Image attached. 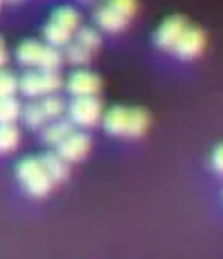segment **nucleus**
<instances>
[{
	"label": "nucleus",
	"mask_w": 223,
	"mask_h": 259,
	"mask_svg": "<svg viewBox=\"0 0 223 259\" xmlns=\"http://www.w3.org/2000/svg\"><path fill=\"white\" fill-rule=\"evenodd\" d=\"M103 129L118 138H140L149 129V112L142 107L116 105L103 114Z\"/></svg>",
	"instance_id": "obj_1"
},
{
	"label": "nucleus",
	"mask_w": 223,
	"mask_h": 259,
	"mask_svg": "<svg viewBox=\"0 0 223 259\" xmlns=\"http://www.w3.org/2000/svg\"><path fill=\"white\" fill-rule=\"evenodd\" d=\"M17 60L24 67L56 73L60 69L64 56L58 49L51 48L48 44H40L36 40H24L17 48Z\"/></svg>",
	"instance_id": "obj_2"
},
{
	"label": "nucleus",
	"mask_w": 223,
	"mask_h": 259,
	"mask_svg": "<svg viewBox=\"0 0 223 259\" xmlns=\"http://www.w3.org/2000/svg\"><path fill=\"white\" fill-rule=\"evenodd\" d=\"M17 178L22 189L33 198L48 196L51 192L53 185H55V182L46 172L40 158H24L17 165Z\"/></svg>",
	"instance_id": "obj_3"
},
{
	"label": "nucleus",
	"mask_w": 223,
	"mask_h": 259,
	"mask_svg": "<svg viewBox=\"0 0 223 259\" xmlns=\"http://www.w3.org/2000/svg\"><path fill=\"white\" fill-rule=\"evenodd\" d=\"M60 87V74L49 73V71H31L18 80V89L27 98H44V96L55 95Z\"/></svg>",
	"instance_id": "obj_4"
},
{
	"label": "nucleus",
	"mask_w": 223,
	"mask_h": 259,
	"mask_svg": "<svg viewBox=\"0 0 223 259\" xmlns=\"http://www.w3.org/2000/svg\"><path fill=\"white\" fill-rule=\"evenodd\" d=\"M103 114V105L96 96H87V98H75L73 104L69 105V121L73 125L95 127Z\"/></svg>",
	"instance_id": "obj_5"
},
{
	"label": "nucleus",
	"mask_w": 223,
	"mask_h": 259,
	"mask_svg": "<svg viewBox=\"0 0 223 259\" xmlns=\"http://www.w3.org/2000/svg\"><path fill=\"white\" fill-rule=\"evenodd\" d=\"M205 44V33L200 27L187 26L183 33H181V36L178 38V42L172 46V49L169 53H172L180 60H194V58H198L203 53Z\"/></svg>",
	"instance_id": "obj_6"
},
{
	"label": "nucleus",
	"mask_w": 223,
	"mask_h": 259,
	"mask_svg": "<svg viewBox=\"0 0 223 259\" xmlns=\"http://www.w3.org/2000/svg\"><path fill=\"white\" fill-rule=\"evenodd\" d=\"M187 26H189L187 18L181 17V15H171V17H167L160 24L155 33L156 48L163 49V51H171L172 46L178 42V38L181 36V33H183Z\"/></svg>",
	"instance_id": "obj_7"
},
{
	"label": "nucleus",
	"mask_w": 223,
	"mask_h": 259,
	"mask_svg": "<svg viewBox=\"0 0 223 259\" xmlns=\"http://www.w3.org/2000/svg\"><path fill=\"white\" fill-rule=\"evenodd\" d=\"M89 149H91L89 136L86 133L73 131L60 145H56V154L60 156L64 161H67V163H77V161L86 158Z\"/></svg>",
	"instance_id": "obj_8"
},
{
	"label": "nucleus",
	"mask_w": 223,
	"mask_h": 259,
	"mask_svg": "<svg viewBox=\"0 0 223 259\" xmlns=\"http://www.w3.org/2000/svg\"><path fill=\"white\" fill-rule=\"evenodd\" d=\"M102 89V80L91 71H75L67 80V91L75 98H87L96 96Z\"/></svg>",
	"instance_id": "obj_9"
},
{
	"label": "nucleus",
	"mask_w": 223,
	"mask_h": 259,
	"mask_svg": "<svg viewBox=\"0 0 223 259\" xmlns=\"http://www.w3.org/2000/svg\"><path fill=\"white\" fill-rule=\"evenodd\" d=\"M95 22L96 26L105 33H120L127 27L129 18L115 11L113 8H109V6H102V8L96 9Z\"/></svg>",
	"instance_id": "obj_10"
},
{
	"label": "nucleus",
	"mask_w": 223,
	"mask_h": 259,
	"mask_svg": "<svg viewBox=\"0 0 223 259\" xmlns=\"http://www.w3.org/2000/svg\"><path fill=\"white\" fill-rule=\"evenodd\" d=\"M73 133V123L69 120H53L49 123L44 125V131H42V140L48 145H60L65 138H67L69 134Z\"/></svg>",
	"instance_id": "obj_11"
},
{
	"label": "nucleus",
	"mask_w": 223,
	"mask_h": 259,
	"mask_svg": "<svg viewBox=\"0 0 223 259\" xmlns=\"http://www.w3.org/2000/svg\"><path fill=\"white\" fill-rule=\"evenodd\" d=\"M40 161H42L46 172L49 174V178H51L55 183L64 182L65 178L69 176V163L62 160L56 152H46V154L40 158Z\"/></svg>",
	"instance_id": "obj_12"
},
{
	"label": "nucleus",
	"mask_w": 223,
	"mask_h": 259,
	"mask_svg": "<svg viewBox=\"0 0 223 259\" xmlns=\"http://www.w3.org/2000/svg\"><path fill=\"white\" fill-rule=\"evenodd\" d=\"M44 40L48 42V46H51V48H65L69 42H71V38H73V31L65 29V27L58 26V24H55V22H48L46 26H44Z\"/></svg>",
	"instance_id": "obj_13"
},
{
	"label": "nucleus",
	"mask_w": 223,
	"mask_h": 259,
	"mask_svg": "<svg viewBox=\"0 0 223 259\" xmlns=\"http://www.w3.org/2000/svg\"><path fill=\"white\" fill-rule=\"evenodd\" d=\"M80 13H78L75 8H69V6H62V8H56L51 15V20L58 26L65 27L69 31H77L80 27Z\"/></svg>",
	"instance_id": "obj_14"
},
{
	"label": "nucleus",
	"mask_w": 223,
	"mask_h": 259,
	"mask_svg": "<svg viewBox=\"0 0 223 259\" xmlns=\"http://www.w3.org/2000/svg\"><path fill=\"white\" fill-rule=\"evenodd\" d=\"M22 107L18 100L13 98H0V125H13L20 118Z\"/></svg>",
	"instance_id": "obj_15"
},
{
	"label": "nucleus",
	"mask_w": 223,
	"mask_h": 259,
	"mask_svg": "<svg viewBox=\"0 0 223 259\" xmlns=\"http://www.w3.org/2000/svg\"><path fill=\"white\" fill-rule=\"evenodd\" d=\"M39 104H40V107H42L44 116H46V120L48 121L62 118V114H64V111H65L64 100H62L60 96H55V95L44 96Z\"/></svg>",
	"instance_id": "obj_16"
},
{
	"label": "nucleus",
	"mask_w": 223,
	"mask_h": 259,
	"mask_svg": "<svg viewBox=\"0 0 223 259\" xmlns=\"http://www.w3.org/2000/svg\"><path fill=\"white\" fill-rule=\"evenodd\" d=\"M20 142V133L13 125H0V154H8L15 151Z\"/></svg>",
	"instance_id": "obj_17"
},
{
	"label": "nucleus",
	"mask_w": 223,
	"mask_h": 259,
	"mask_svg": "<svg viewBox=\"0 0 223 259\" xmlns=\"http://www.w3.org/2000/svg\"><path fill=\"white\" fill-rule=\"evenodd\" d=\"M77 44H80L82 48H86L87 51L95 53L102 46V38H100V33L95 27H80L77 31Z\"/></svg>",
	"instance_id": "obj_18"
},
{
	"label": "nucleus",
	"mask_w": 223,
	"mask_h": 259,
	"mask_svg": "<svg viewBox=\"0 0 223 259\" xmlns=\"http://www.w3.org/2000/svg\"><path fill=\"white\" fill-rule=\"evenodd\" d=\"M20 116H24V121H26V125L31 127V129H42L46 123H48V120H46V116H44L42 112V107H40L39 102H34V104H29L26 109H24V112H22Z\"/></svg>",
	"instance_id": "obj_19"
},
{
	"label": "nucleus",
	"mask_w": 223,
	"mask_h": 259,
	"mask_svg": "<svg viewBox=\"0 0 223 259\" xmlns=\"http://www.w3.org/2000/svg\"><path fill=\"white\" fill-rule=\"evenodd\" d=\"M91 56H93V53L87 51L86 48H82L80 44L77 42H69L65 46V58H67V62H71L75 65L87 64L91 60Z\"/></svg>",
	"instance_id": "obj_20"
},
{
	"label": "nucleus",
	"mask_w": 223,
	"mask_h": 259,
	"mask_svg": "<svg viewBox=\"0 0 223 259\" xmlns=\"http://www.w3.org/2000/svg\"><path fill=\"white\" fill-rule=\"evenodd\" d=\"M18 91V78L13 73L0 69V98H13Z\"/></svg>",
	"instance_id": "obj_21"
},
{
	"label": "nucleus",
	"mask_w": 223,
	"mask_h": 259,
	"mask_svg": "<svg viewBox=\"0 0 223 259\" xmlns=\"http://www.w3.org/2000/svg\"><path fill=\"white\" fill-rule=\"evenodd\" d=\"M107 6L127 18L136 15L138 11V0H109Z\"/></svg>",
	"instance_id": "obj_22"
},
{
	"label": "nucleus",
	"mask_w": 223,
	"mask_h": 259,
	"mask_svg": "<svg viewBox=\"0 0 223 259\" xmlns=\"http://www.w3.org/2000/svg\"><path fill=\"white\" fill-rule=\"evenodd\" d=\"M221 156H223V152H221V147H216L214 149V152H212V167H214V170L216 172H221Z\"/></svg>",
	"instance_id": "obj_23"
},
{
	"label": "nucleus",
	"mask_w": 223,
	"mask_h": 259,
	"mask_svg": "<svg viewBox=\"0 0 223 259\" xmlns=\"http://www.w3.org/2000/svg\"><path fill=\"white\" fill-rule=\"evenodd\" d=\"M8 62V49H6V44L4 38L0 36V69H2V65Z\"/></svg>",
	"instance_id": "obj_24"
},
{
	"label": "nucleus",
	"mask_w": 223,
	"mask_h": 259,
	"mask_svg": "<svg viewBox=\"0 0 223 259\" xmlns=\"http://www.w3.org/2000/svg\"><path fill=\"white\" fill-rule=\"evenodd\" d=\"M9 2H18V0H9Z\"/></svg>",
	"instance_id": "obj_25"
}]
</instances>
